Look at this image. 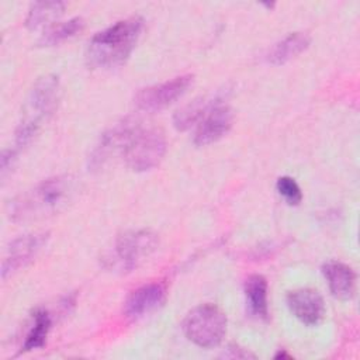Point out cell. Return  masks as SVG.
Returning <instances> with one entry per match:
<instances>
[{
  "mask_svg": "<svg viewBox=\"0 0 360 360\" xmlns=\"http://www.w3.org/2000/svg\"><path fill=\"white\" fill-rule=\"evenodd\" d=\"M143 20L138 15L120 20L97 32L87 45L86 59L93 68H115L122 65L141 37Z\"/></svg>",
  "mask_w": 360,
  "mask_h": 360,
  "instance_id": "obj_1",
  "label": "cell"
},
{
  "mask_svg": "<svg viewBox=\"0 0 360 360\" xmlns=\"http://www.w3.org/2000/svg\"><path fill=\"white\" fill-rule=\"evenodd\" d=\"M73 190L75 183L69 176L46 179L13 202L11 217L27 221L55 212L68 202Z\"/></svg>",
  "mask_w": 360,
  "mask_h": 360,
  "instance_id": "obj_2",
  "label": "cell"
},
{
  "mask_svg": "<svg viewBox=\"0 0 360 360\" xmlns=\"http://www.w3.org/2000/svg\"><path fill=\"white\" fill-rule=\"evenodd\" d=\"M59 80L55 75L39 77L27 100L25 114L15 131V142L18 146L27 145L37 134L41 122L52 114L58 103Z\"/></svg>",
  "mask_w": 360,
  "mask_h": 360,
  "instance_id": "obj_3",
  "label": "cell"
},
{
  "mask_svg": "<svg viewBox=\"0 0 360 360\" xmlns=\"http://www.w3.org/2000/svg\"><path fill=\"white\" fill-rule=\"evenodd\" d=\"M186 338L202 349L217 347L226 333V316L214 304L193 308L183 322Z\"/></svg>",
  "mask_w": 360,
  "mask_h": 360,
  "instance_id": "obj_4",
  "label": "cell"
},
{
  "mask_svg": "<svg viewBox=\"0 0 360 360\" xmlns=\"http://www.w3.org/2000/svg\"><path fill=\"white\" fill-rule=\"evenodd\" d=\"M166 149L167 142L162 129L141 125L127 145L122 158L131 170L148 172L160 163Z\"/></svg>",
  "mask_w": 360,
  "mask_h": 360,
  "instance_id": "obj_5",
  "label": "cell"
},
{
  "mask_svg": "<svg viewBox=\"0 0 360 360\" xmlns=\"http://www.w3.org/2000/svg\"><path fill=\"white\" fill-rule=\"evenodd\" d=\"M158 243V235L150 229L125 232L114 245L111 266L121 271H131L155 252Z\"/></svg>",
  "mask_w": 360,
  "mask_h": 360,
  "instance_id": "obj_6",
  "label": "cell"
},
{
  "mask_svg": "<svg viewBox=\"0 0 360 360\" xmlns=\"http://www.w3.org/2000/svg\"><path fill=\"white\" fill-rule=\"evenodd\" d=\"M139 127L141 121L136 117H125L115 122L100 136L89 158V166L93 170H97L114 156H122L127 145Z\"/></svg>",
  "mask_w": 360,
  "mask_h": 360,
  "instance_id": "obj_7",
  "label": "cell"
},
{
  "mask_svg": "<svg viewBox=\"0 0 360 360\" xmlns=\"http://www.w3.org/2000/svg\"><path fill=\"white\" fill-rule=\"evenodd\" d=\"M193 83V75L176 76L167 82L139 90L134 98L135 107L143 112H156L179 100Z\"/></svg>",
  "mask_w": 360,
  "mask_h": 360,
  "instance_id": "obj_8",
  "label": "cell"
},
{
  "mask_svg": "<svg viewBox=\"0 0 360 360\" xmlns=\"http://www.w3.org/2000/svg\"><path fill=\"white\" fill-rule=\"evenodd\" d=\"M233 122V114L224 101L214 105L195 125L193 142L197 146H207L225 136Z\"/></svg>",
  "mask_w": 360,
  "mask_h": 360,
  "instance_id": "obj_9",
  "label": "cell"
},
{
  "mask_svg": "<svg viewBox=\"0 0 360 360\" xmlns=\"http://www.w3.org/2000/svg\"><path fill=\"white\" fill-rule=\"evenodd\" d=\"M48 233H30L14 239L1 264V277L6 280L8 276L15 273L18 269L27 266L45 246Z\"/></svg>",
  "mask_w": 360,
  "mask_h": 360,
  "instance_id": "obj_10",
  "label": "cell"
},
{
  "mask_svg": "<svg viewBox=\"0 0 360 360\" xmlns=\"http://www.w3.org/2000/svg\"><path fill=\"white\" fill-rule=\"evenodd\" d=\"M287 305L291 314L304 325L315 326L325 315L322 295L314 288H297L287 295Z\"/></svg>",
  "mask_w": 360,
  "mask_h": 360,
  "instance_id": "obj_11",
  "label": "cell"
},
{
  "mask_svg": "<svg viewBox=\"0 0 360 360\" xmlns=\"http://www.w3.org/2000/svg\"><path fill=\"white\" fill-rule=\"evenodd\" d=\"M166 298V287L162 283H149L134 290L124 304V314L129 319L142 318L158 309Z\"/></svg>",
  "mask_w": 360,
  "mask_h": 360,
  "instance_id": "obj_12",
  "label": "cell"
},
{
  "mask_svg": "<svg viewBox=\"0 0 360 360\" xmlns=\"http://www.w3.org/2000/svg\"><path fill=\"white\" fill-rule=\"evenodd\" d=\"M322 274L333 297L339 300H350L354 295L356 274L346 263L329 260L322 266Z\"/></svg>",
  "mask_w": 360,
  "mask_h": 360,
  "instance_id": "obj_13",
  "label": "cell"
},
{
  "mask_svg": "<svg viewBox=\"0 0 360 360\" xmlns=\"http://www.w3.org/2000/svg\"><path fill=\"white\" fill-rule=\"evenodd\" d=\"M222 101V96L219 93L211 96H201L194 98L193 101L180 107L173 115V125L179 131H186L193 125H197L198 121L218 103Z\"/></svg>",
  "mask_w": 360,
  "mask_h": 360,
  "instance_id": "obj_14",
  "label": "cell"
},
{
  "mask_svg": "<svg viewBox=\"0 0 360 360\" xmlns=\"http://www.w3.org/2000/svg\"><path fill=\"white\" fill-rule=\"evenodd\" d=\"M311 42V38L305 32H291L281 41L273 45L266 59L271 65H284L291 59L302 53Z\"/></svg>",
  "mask_w": 360,
  "mask_h": 360,
  "instance_id": "obj_15",
  "label": "cell"
},
{
  "mask_svg": "<svg viewBox=\"0 0 360 360\" xmlns=\"http://www.w3.org/2000/svg\"><path fill=\"white\" fill-rule=\"evenodd\" d=\"M243 292L249 312L259 319H267L269 305L266 278L262 274L249 276L243 284Z\"/></svg>",
  "mask_w": 360,
  "mask_h": 360,
  "instance_id": "obj_16",
  "label": "cell"
},
{
  "mask_svg": "<svg viewBox=\"0 0 360 360\" xmlns=\"http://www.w3.org/2000/svg\"><path fill=\"white\" fill-rule=\"evenodd\" d=\"M63 10L65 4L62 1H37L28 10L25 25L30 30H38L49 25L62 15Z\"/></svg>",
  "mask_w": 360,
  "mask_h": 360,
  "instance_id": "obj_17",
  "label": "cell"
},
{
  "mask_svg": "<svg viewBox=\"0 0 360 360\" xmlns=\"http://www.w3.org/2000/svg\"><path fill=\"white\" fill-rule=\"evenodd\" d=\"M52 321L45 309H35L32 314V325L27 333L21 352H30L39 349L45 345Z\"/></svg>",
  "mask_w": 360,
  "mask_h": 360,
  "instance_id": "obj_18",
  "label": "cell"
},
{
  "mask_svg": "<svg viewBox=\"0 0 360 360\" xmlns=\"http://www.w3.org/2000/svg\"><path fill=\"white\" fill-rule=\"evenodd\" d=\"M84 27V21L82 17H73L68 21L58 22L51 25L48 30L44 31V34L39 38V45L42 46H53L58 45L72 37H75L77 32H80Z\"/></svg>",
  "mask_w": 360,
  "mask_h": 360,
  "instance_id": "obj_19",
  "label": "cell"
},
{
  "mask_svg": "<svg viewBox=\"0 0 360 360\" xmlns=\"http://www.w3.org/2000/svg\"><path fill=\"white\" fill-rule=\"evenodd\" d=\"M276 188L278 194L290 204V205H297L302 200V191L298 186V183L288 176H283L277 180Z\"/></svg>",
  "mask_w": 360,
  "mask_h": 360,
  "instance_id": "obj_20",
  "label": "cell"
},
{
  "mask_svg": "<svg viewBox=\"0 0 360 360\" xmlns=\"http://www.w3.org/2000/svg\"><path fill=\"white\" fill-rule=\"evenodd\" d=\"M14 159H15V152L14 150H4L1 153V177L6 176V172L11 167Z\"/></svg>",
  "mask_w": 360,
  "mask_h": 360,
  "instance_id": "obj_21",
  "label": "cell"
}]
</instances>
